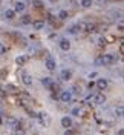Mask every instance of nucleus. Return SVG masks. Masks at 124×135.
Returning a JSON list of instances; mask_svg holds the SVG:
<instances>
[{"instance_id":"1","label":"nucleus","mask_w":124,"mask_h":135,"mask_svg":"<svg viewBox=\"0 0 124 135\" xmlns=\"http://www.w3.org/2000/svg\"><path fill=\"white\" fill-rule=\"evenodd\" d=\"M101 61H103V65H113V63H116V57L113 54H104L101 57Z\"/></svg>"},{"instance_id":"2","label":"nucleus","mask_w":124,"mask_h":135,"mask_svg":"<svg viewBox=\"0 0 124 135\" xmlns=\"http://www.w3.org/2000/svg\"><path fill=\"white\" fill-rule=\"evenodd\" d=\"M37 118L40 120L41 126H48V124L51 123V118H49V115H48L46 112H43V114H37Z\"/></svg>"},{"instance_id":"3","label":"nucleus","mask_w":124,"mask_h":135,"mask_svg":"<svg viewBox=\"0 0 124 135\" xmlns=\"http://www.w3.org/2000/svg\"><path fill=\"white\" fill-rule=\"evenodd\" d=\"M60 100L65 101V103H71L72 101V92L71 91H63L60 94Z\"/></svg>"},{"instance_id":"4","label":"nucleus","mask_w":124,"mask_h":135,"mask_svg":"<svg viewBox=\"0 0 124 135\" xmlns=\"http://www.w3.org/2000/svg\"><path fill=\"white\" fill-rule=\"evenodd\" d=\"M93 103H95V104H104V103H106V95H104V94L93 95Z\"/></svg>"},{"instance_id":"5","label":"nucleus","mask_w":124,"mask_h":135,"mask_svg":"<svg viewBox=\"0 0 124 135\" xmlns=\"http://www.w3.org/2000/svg\"><path fill=\"white\" fill-rule=\"evenodd\" d=\"M81 29H83V25H80V23H75V25H72L69 29H67V32H69V34H78Z\"/></svg>"},{"instance_id":"6","label":"nucleus","mask_w":124,"mask_h":135,"mask_svg":"<svg viewBox=\"0 0 124 135\" xmlns=\"http://www.w3.org/2000/svg\"><path fill=\"white\" fill-rule=\"evenodd\" d=\"M72 124H74V123H72V118L71 117H63L61 118V126L65 127V129H69Z\"/></svg>"},{"instance_id":"7","label":"nucleus","mask_w":124,"mask_h":135,"mask_svg":"<svg viewBox=\"0 0 124 135\" xmlns=\"http://www.w3.org/2000/svg\"><path fill=\"white\" fill-rule=\"evenodd\" d=\"M22 81H23L26 86H31V84H32V77L29 75L28 72H23V74H22Z\"/></svg>"},{"instance_id":"8","label":"nucleus","mask_w":124,"mask_h":135,"mask_svg":"<svg viewBox=\"0 0 124 135\" xmlns=\"http://www.w3.org/2000/svg\"><path fill=\"white\" fill-rule=\"evenodd\" d=\"M60 48H61V51H69L71 49V42L67 38H61L60 40Z\"/></svg>"},{"instance_id":"9","label":"nucleus","mask_w":124,"mask_h":135,"mask_svg":"<svg viewBox=\"0 0 124 135\" xmlns=\"http://www.w3.org/2000/svg\"><path fill=\"white\" fill-rule=\"evenodd\" d=\"M95 86H97L98 89L103 91V89H106V88H107V80H106V78H98V80H97V83H95Z\"/></svg>"},{"instance_id":"10","label":"nucleus","mask_w":124,"mask_h":135,"mask_svg":"<svg viewBox=\"0 0 124 135\" xmlns=\"http://www.w3.org/2000/svg\"><path fill=\"white\" fill-rule=\"evenodd\" d=\"M44 65H46V68L49 69V71H54L55 69V66H57V63H55V60L54 59H46V61H44Z\"/></svg>"},{"instance_id":"11","label":"nucleus","mask_w":124,"mask_h":135,"mask_svg":"<svg viewBox=\"0 0 124 135\" xmlns=\"http://www.w3.org/2000/svg\"><path fill=\"white\" fill-rule=\"evenodd\" d=\"M60 77H61V80H71V77H72V72L69 71V69H63L61 71V74H60Z\"/></svg>"},{"instance_id":"12","label":"nucleus","mask_w":124,"mask_h":135,"mask_svg":"<svg viewBox=\"0 0 124 135\" xmlns=\"http://www.w3.org/2000/svg\"><path fill=\"white\" fill-rule=\"evenodd\" d=\"M41 84H43L44 88H49L51 89V86L54 84V80H52L51 77H44V78H41Z\"/></svg>"},{"instance_id":"13","label":"nucleus","mask_w":124,"mask_h":135,"mask_svg":"<svg viewBox=\"0 0 124 135\" xmlns=\"http://www.w3.org/2000/svg\"><path fill=\"white\" fill-rule=\"evenodd\" d=\"M28 60H29V57H28V55H17L16 63L18 65V66H22V65H25Z\"/></svg>"},{"instance_id":"14","label":"nucleus","mask_w":124,"mask_h":135,"mask_svg":"<svg viewBox=\"0 0 124 135\" xmlns=\"http://www.w3.org/2000/svg\"><path fill=\"white\" fill-rule=\"evenodd\" d=\"M26 9V5L23 2H17L16 3V8H14V12H23Z\"/></svg>"},{"instance_id":"15","label":"nucleus","mask_w":124,"mask_h":135,"mask_svg":"<svg viewBox=\"0 0 124 135\" xmlns=\"http://www.w3.org/2000/svg\"><path fill=\"white\" fill-rule=\"evenodd\" d=\"M20 22H22L23 25H29V23H32V18H31V16H29V14H25V16L20 18Z\"/></svg>"},{"instance_id":"16","label":"nucleus","mask_w":124,"mask_h":135,"mask_svg":"<svg viewBox=\"0 0 124 135\" xmlns=\"http://www.w3.org/2000/svg\"><path fill=\"white\" fill-rule=\"evenodd\" d=\"M32 26L35 29H41V28L44 26V22H43V20H35V22H32Z\"/></svg>"},{"instance_id":"17","label":"nucleus","mask_w":124,"mask_h":135,"mask_svg":"<svg viewBox=\"0 0 124 135\" xmlns=\"http://www.w3.org/2000/svg\"><path fill=\"white\" fill-rule=\"evenodd\" d=\"M80 3H81V6H83V8H91V6H92V3H93V0H81Z\"/></svg>"},{"instance_id":"18","label":"nucleus","mask_w":124,"mask_h":135,"mask_svg":"<svg viewBox=\"0 0 124 135\" xmlns=\"http://www.w3.org/2000/svg\"><path fill=\"white\" fill-rule=\"evenodd\" d=\"M14 16H16L14 9H6V11H5V17H6V18H14Z\"/></svg>"},{"instance_id":"19","label":"nucleus","mask_w":124,"mask_h":135,"mask_svg":"<svg viewBox=\"0 0 124 135\" xmlns=\"http://www.w3.org/2000/svg\"><path fill=\"white\" fill-rule=\"evenodd\" d=\"M83 28H84V29H86L87 32H93V31L97 29V28H95V25H92V23H87V25H84Z\"/></svg>"},{"instance_id":"20","label":"nucleus","mask_w":124,"mask_h":135,"mask_svg":"<svg viewBox=\"0 0 124 135\" xmlns=\"http://www.w3.org/2000/svg\"><path fill=\"white\" fill-rule=\"evenodd\" d=\"M115 114H116V115H118V117H123V114H124V108H123V104H120V106L116 108Z\"/></svg>"},{"instance_id":"21","label":"nucleus","mask_w":124,"mask_h":135,"mask_svg":"<svg viewBox=\"0 0 124 135\" xmlns=\"http://www.w3.org/2000/svg\"><path fill=\"white\" fill-rule=\"evenodd\" d=\"M58 17H60L61 20H66L67 17H69V14H67V11H65V9H63V11H60V12H58Z\"/></svg>"},{"instance_id":"22","label":"nucleus","mask_w":124,"mask_h":135,"mask_svg":"<svg viewBox=\"0 0 124 135\" xmlns=\"http://www.w3.org/2000/svg\"><path fill=\"white\" fill-rule=\"evenodd\" d=\"M32 5L35 6V8H43V2H41V0H34Z\"/></svg>"},{"instance_id":"23","label":"nucleus","mask_w":124,"mask_h":135,"mask_svg":"<svg viewBox=\"0 0 124 135\" xmlns=\"http://www.w3.org/2000/svg\"><path fill=\"white\" fill-rule=\"evenodd\" d=\"M6 91H9V92H17V89H16V86H14V84H8V86H6Z\"/></svg>"},{"instance_id":"24","label":"nucleus","mask_w":124,"mask_h":135,"mask_svg":"<svg viewBox=\"0 0 124 135\" xmlns=\"http://www.w3.org/2000/svg\"><path fill=\"white\" fill-rule=\"evenodd\" d=\"M106 45H107V43H106V40H104L103 37H101V38H98V46H100V48H104Z\"/></svg>"},{"instance_id":"25","label":"nucleus","mask_w":124,"mask_h":135,"mask_svg":"<svg viewBox=\"0 0 124 135\" xmlns=\"http://www.w3.org/2000/svg\"><path fill=\"white\" fill-rule=\"evenodd\" d=\"M80 112H81V108H78V106H77V108L72 109V115H80Z\"/></svg>"},{"instance_id":"26","label":"nucleus","mask_w":124,"mask_h":135,"mask_svg":"<svg viewBox=\"0 0 124 135\" xmlns=\"http://www.w3.org/2000/svg\"><path fill=\"white\" fill-rule=\"evenodd\" d=\"M6 51H8V49H6V46H5L3 43H0V55H3Z\"/></svg>"},{"instance_id":"27","label":"nucleus","mask_w":124,"mask_h":135,"mask_svg":"<svg viewBox=\"0 0 124 135\" xmlns=\"http://www.w3.org/2000/svg\"><path fill=\"white\" fill-rule=\"evenodd\" d=\"M16 135H25L23 127H17V129H16Z\"/></svg>"},{"instance_id":"28","label":"nucleus","mask_w":124,"mask_h":135,"mask_svg":"<svg viewBox=\"0 0 124 135\" xmlns=\"http://www.w3.org/2000/svg\"><path fill=\"white\" fill-rule=\"evenodd\" d=\"M74 94H81V89L78 88V86H74V91H72Z\"/></svg>"},{"instance_id":"29","label":"nucleus","mask_w":124,"mask_h":135,"mask_svg":"<svg viewBox=\"0 0 124 135\" xmlns=\"http://www.w3.org/2000/svg\"><path fill=\"white\" fill-rule=\"evenodd\" d=\"M5 95H6V91H5V89L0 86V97H5Z\"/></svg>"},{"instance_id":"30","label":"nucleus","mask_w":124,"mask_h":135,"mask_svg":"<svg viewBox=\"0 0 124 135\" xmlns=\"http://www.w3.org/2000/svg\"><path fill=\"white\" fill-rule=\"evenodd\" d=\"M95 65H103V61H101V57H98V59L95 60Z\"/></svg>"},{"instance_id":"31","label":"nucleus","mask_w":124,"mask_h":135,"mask_svg":"<svg viewBox=\"0 0 124 135\" xmlns=\"http://www.w3.org/2000/svg\"><path fill=\"white\" fill-rule=\"evenodd\" d=\"M65 135H74V132H72L71 129H66V132H65Z\"/></svg>"},{"instance_id":"32","label":"nucleus","mask_w":124,"mask_h":135,"mask_svg":"<svg viewBox=\"0 0 124 135\" xmlns=\"http://www.w3.org/2000/svg\"><path fill=\"white\" fill-rule=\"evenodd\" d=\"M98 75V74H97V72H91V74H89V77H91V78H95V77Z\"/></svg>"},{"instance_id":"33","label":"nucleus","mask_w":124,"mask_h":135,"mask_svg":"<svg viewBox=\"0 0 124 135\" xmlns=\"http://www.w3.org/2000/svg\"><path fill=\"white\" fill-rule=\"evenodd\" d=\"M93 86H95V83H93V81H91V83L87 84V88H91V89H92V88H93Z\"/></svg>"},{"instance_id":"34","label":"nucleus","mask_w":124,"mask_h":135,"mask_svg":"<svg viewBox=\"0 0 124 135\" xmlns=\"http://www.w3.org/2000/svg\"><path fill=\"white\" fill-rule=\"evenodd\" d=\"M118 135H124V131H123V129H120V131H118Z\"/></svg>"},{"instance_id":"35","label":"nucleus","mask_w":124,"mask_h":135,"mask_svg":"<svg viewBox=\"0 0 124 135\" xmlns=\"http://www.w3.org/2000/svg\"><path fill=\"white\" fill-rule=\"evenodd\" d=\"M51 2H52V3H54V2H57V0H51Z\"/></svg>"},{"instance_id":"36","label":"nucleus","mask_w":124,"mask_h":135,"mask_svg":"<svg viewBox=\"0 0 124 135\" xmlns=\"http://www.w3.org/2000/svg\"><path fill=\"white\" fill-rule=\"evenodd\" d=\"M106 2H110V0H106Z\"/></svg>"}]
</instances>
